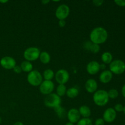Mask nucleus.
I'll list each match as a JSON object with an SVG mask.
<instances>
[{
	"label": "nucleus",
	"mask_w": 125,
	"mask_h": 125,
	"mask_svg": "<svg viewBox=\"0 0 125 125\" xmlns=\"http://www.w3.org/2000/svg\"><path fill=\"white\" fill-rule=\"evenodd\" d=\"M108 33L106 29L103 27H96L92 29L90 34V42L96 45L104 43L107 40Z\"/></svg>",
	"instance_id": "obj_1"
},
{
	"label": "nucleus",
	"mask_w": 125,
	"mask_h": 125,
	"mask_svg": "<svg viewBox=\"0 0 125 125\" xmlns=\"http://www.w3.org/2000/svg\"><path fill=\"white\" fill-rule=\"evenodd\" d=\"M93 100L96 106H105L107 104L109 100L107 92L104 90H96L93 95Z\"/></svg>",
	"instance_id": "obj_2"
},
{
	"label": "nucleus",
	"mask_w": 125,
	"mask_h": 125,
	"mask_svg": "<svg viewBox=\"0 0 125 125\" xmlns=\"http://www.w3.org/2000/svg\"><path fill=\"white\" fill-rule=\"evenodd\" d=\"M61 103H62L61 98L57 94L54 93L47 95L44 100V103L46 107L49 108H53L54 109L61 106Z\"/></svg>",
	"instance_id": "obj_3"
},
{
	"label": "nucleus",
	"mask_w": 125,
	"mask_h": 125,
	"mask_svg": "<svg viewBox=\"0 0 125 125\" xmlns=\"http://www.w3.org/2000/svg\"><path fill=\"white\" fill-rule=\"evenodd\" d=\"M27 81L28 83L32 86H39L43 81V76L39 71L33 70L28 73Z\"/></svg>",
	"instance_id": "obj_4"
},
{
	"label": "nucleus",
	"mask_w": 125,
	"mask_h": 125,
	"mask_svg": "<svg viewBox=\"0 0 125 125\" xmlns=\"http://www.w3.org/2000/svg\"><path fill=\"white\" fill-rule=\"evenodd\" d=\"M40 51L37 47H29L26 49L23 53V57L26 61L29 62H32L37 60L39 58Z\"/></svg>",
	"instance_id": "obj_5"
},
{
	"label": "nucleus",
	"mask_w": 125,
	"mask_h": 125,
	"mask_svg": "<svg viewBox=\"0 0 125 125\" xmlns=\"http://www.w3.org/2000/svg\"><path fill=\"white\" fill-rule=\"evenodd\" d=\"M109 70L112 74H122L125 72V63L120 59L112 61L109 64Z\"/></svg>",
	"instance_id": "obj_6"
},
{
	"label": "nucleus",
	"mask_w": 125,
	"mask_h": 125,
	"mask_svg": "<svg viewBox=\"0 0 125 125\" xmlns=\"http://www.w3.org/2000/svg\"><path fill=\"white\" fill-rule=\"evenodd\" d=\"M39 86L40 93L45 95L52 94L54 89V84L52 81H43Z\"/></svg>",
	"instance_id": "obj_7"
},
{
	"label": "nucleus",
	"mask_w": 125,
	"mask_h": 125,
	"mask_svg": "<svg viewBox=\"0 0 125 125\" xmlns=\"http://www.w3.org/2000/svg\"><path fill=\"white\" fill-rule=\"evenodd\" d=\"M70 7L67 4H61L56 9L55 12L56 17L59 20H65L68 17L70 14Z\"/></svg>",
	"instance_id": "obj_8"
},
{
	"label": "nucleus",
	"mask_w": 125,
	"mask_h": 125,
	"mask_svg": "<svg viewBox=\"0 0 125 125\" xmlns=\"http://www.w3.org/2000/svg\"><path fill=\"white\" fill-rule=\"evenodd\" d=\"M54 76L56 82L59 83V84L65 85L70 79L69 73L64 69L59 70L56 73Z\"/></svg>",
	"instance_id": "obj_9"
},
{
	"label": "nucleus",
	"mask_w": 125,
	"mask_h": 125,
	"mask_svg": "<svg viewBox=\"0 0 125 125\" xmlns=\"http://www.w3.org/2000/svg\"><path fill=\"white\" fill-rule=\"evenodd\" d=\"M0 65L6 70H12L16 66V61L10 56H4L0 60Z\"/></svg>",
	"instance_id": "obj_10"
},
{
	"label": "nucleus",
	"mask_w": 125,
	"mask_h": 125,
	"mask_svg": "<svg viewBox=\"0 0 125 125\" xmlns=\"http://www.w3.org/2000/svg\"><path fill=\"white\" fill-rule=\"evenodd\" d=\"M117 117V112L112 107L106 109L103 113V119L105 122L108 123H112Z\"/></svg>",
	"instance_id": "obj_11"
},
{
	"label": "nucleus",
	"mask_w": 125,
	"mask_h": 125,
	"mask_svg": "<svg viewBox=\"0 0 125 125\" xmlns=\"http://www.w3.org/2000/svg\"><path fill=\"white\" fill-rule=\"evenodd\" d=\"M67 118L69 120V122L73 124L78 123L81 119V115L78 109L75 108L70 109L67 112Z\"/></svg>",
	"instance_id": "obj_12"
},
{
	"label": "nucleus",
	"mask_w": 125,
	"mask_h": 125,
	"mask_svg": "<svg viewBox=\"0 0 125 125\" xmlns=\"http://www.w3.org/2000/svg\"><path fill=\"white\" fill-rule=\"evenodd\" d=\"M100 64L96 61H91L87 65L86 70L90 75H95L97 74L100 72Z\"/></svg>",
	"instance_id": "obj_13"
},
{
	"label": "nucleus",
	"mask_w": 125,
	"mask_h": 125,
	"mask_svg": "<svg viewBox=\"0 0 125 125\" xmlns=\"http://www.w3.org/2000/svg\"><path fill=\"white\" fill-rule=\"evenodd\" d=\"M85 89L87 92L94 94L98 89L97 82L94 79H89L85 82Z\"/></svg>",
	"instance_id": "obj_14"
},
{
	"label": "nucleus",
	"mask_w": 125,
	"mask_h": 125,
	"mask_svg": "<svg viewBox=\"0 0 125 125\" xmlns=\"http://www.w3.org/2000/svg\"><path fill=\"white\" fill-rule=\"evenodd\" d=\"M113 74L110 70H104L100 74L99 79L100 81L103 84H107L109 83L112 79Z\"/></svg>",
	"instance_id": "obj_15"
},
{
	"label": "nucleus",
	"mask_w": 125,
	"mask_h": 125,
	"mask_svg": "<svg viewBox=\"0 0 125 125\" xmlns=\"http://www.w3.org/2000/svg\"><path fill=\"white\" fill-rule=\"evenodd\" d=\"M84 48L94 54H96L100 51V46L99 45L93 43L91 42H87L84 44Z\"/></svg>",
	"instance_id": "obj_16"
},
{
	"label": "nucleus",
	"mask_w": 125,
	"mask_h": 125,
	"mask_svg": "<svg viewBox=\"0 0 125 125\" xmlns=\"http://www.w3.org/2000/svg\"><path fill=\"white\" fill-rule=\"evenodd\" d=\"M78 111H79L81 116H82L83 118H89L92 114L91 109H90V107L85 105L81 106Z\"/></svg>",
	"instance_id": "obj_17"
},
{
	"label": "nucleus",
	"mask_w": 125,
	"mask_h": 125,
	"mask_svg": "<svg viewBox=\"0 0 125 125\" xmlns=\"http://www.w3.org/2000/svg\"><path fill=\"white\" fill-rule=\"evenodd\" d=\"M39 59L40 62L43 64H47L51 61V56L50 54L46 51H43L40 52V56H39Z\"/></svg>",
	"instance_id": "obj_18"
},
{
	"label": "nucleus",
	"mask_w": 125,
	"mask_h": 125,
	"mask_svg": "<svg viewBox=\"0 0 125 125\" xmlns=\"http://www.w3.org/2000/svg\"><path fill=\"white\" fill-rule=\"evenodd\" d=\"M20 67L22 70V72L29 73V72L33 70L32 64L31 63V62H29V61H24L23 62H22L21 63Z\"/></svg>",
	"instance_id": "obj_19"
},
{
	"label": "nucleus",
	"mask_w": 125,
	"mask_h": 125,
	"mask_svg": "<svg viewBox=\"0 0 125 125\" xmlns=\"http://www.w3.org/2000/svg\"><path fill=\"white\" fill-rule=\"evenodd\" d=\"M101 58L104 64H110L112 62L113 56L110 52H104L102 54Z\"/></svg>",
	"instance_id": "obj_20"
},
{
	"label": "nucleus",
	"mask_w": 125,
	"mask_h": 125,
	"mask_svg": "<svg viewBox=\"0 0 125 125\" xmlns=\"http://www.w3.org/2000/svg\"><path fill=\"white\" fill-rule=\"evenodd\" d=\"M66 95L69 98H74L79 95V90L76 87H70L67 90Z\"/></svg>",
	"instance_id": "obj_21"
},
{
	"label": "nucleus",
	"mask_w": 125,
	"mask_h": 125,
	"mask_svg": "<svg viewBox=\"0 0 125 125\" xmlns=\"http://www.w3.org/2000/svg\"><path fill=\"white\" fill-rule=\"evenodd\" d=\"M55 74L51 69H46L43 73V77L45 81H51L54 76Z\"/></svg>",
	"instance_id": "obj_22"
},
{
	"label": "nucleus",
	"mask_w": 125,
	"mask_h": 125,
	"mask_svg": "<svg viewBox=\"0 0 125 125\" xmlns=\"http://www.w3.org/2000/svg\"><path fill=\"white\" fill-rule=\"evenodd\" d=\"M67 90V89L65 85H63V84H59L58 86L57 87V89H56V94L59 96H60V97L63 96L65 95H66Z\"/></svg>",
	"instance_id": "obj_23"
},
{
	"label": "nucleus",
	"mask_w": 125,
	"mask_h": 125,
	"mask_svg": "<svg viewBox=\"0 0 125 125\" xmlns=\"http://www.w3.org/2000/svg\"><path fill=\"white\" fill-rule=\"evenodd\" d=\"M77 125H93L92 121L89 118H83L77 123Z\"/></svg>",
	"instance_id": "obj_24"
},
{
	"label": "nucleus",
	"mask_w": 125,
	"mask_h": 125,
	"mask_svg": "<svg viewBox=\"0 0 125 125\" xmlns=\"http://www.w3.org/2000/svg\"><path fill=\"white\" fill-rule=\"evenodd\" d=\"M107 94H108L109 98L111 99H115L118 96V90L115 89H112L109 90V91L107 92Z\"/></svg>",
	"instance_id": "obj_25"
},
{
	"label": "nucleus",
	"mask_w": 125,
	"mask_h": 125,
	"mask_svg": "<svg viewBox=\"0 0 125 125\" xmlns=\"http://www.w3.org/2000/svg\"><path fill=\"white\" fill-rule=\"evenodd\" d=\"M55 111L57 112V114L60 118H62V117L64 116V113H65V110L63 109V108H62V107L59 106V107H57V108L55 109Z\"/></svg>",
	"instance_id": "obj_26"
},
{
	"label": "nucleus",
	"mask_w": 125,
	"mask_h": 125,
	"mask_svg": "<svg viewBox=\"0 0 125 125\" xmlns=\"http://www.w3.org/2000/svg\"><path fill=\"white\" fill-rule=\"evenodd\" d=\"M114 110L116 112H122L123 111V109H124V106L121 104H117L115 105L114 106Z\"/></svg>",
	"instance_id": "obj_27"
},
{
	"label": "nucleus",
	"mask_w": 125,
	"mask_h": 125,
	"mask_svg": "<svg viewBox=\"0 0 125 125\" xmlns=\"http://www.w3.org/2000/svg\"><path fill=\"white\" fill-rule=\"evenodd\" d=\"M114 2L118 6L120 7H125V0H115Z\"/></svg>",
	"instance_id": "obj_28"
},
{
	"label": "nucleus",
	"mask_w": 125,
	"mask_h": 125,
	"mask_svg": "<svg viewBox=\"0 0 125 125\" xmlns=\"http://www.w3.org/2000/svg\"><path fill=\"white\" fill-rule=\"evenodd\" d=\"M105 122L101 118H97L95 122V125H104Z\"/></svg>",
	"instance_id": "obj_29"
},
{
	"label": "nucleus",
	"mask_w": 125,
	"mask_h": 125,
	"mask_svg": "<svg viewBox=\"0 0 125 125\" xmlns=\"http://www.w3.org/2000/svg\"><path fill=\"white\" fill-rule=\"evenodd\" d=\"M93 4H94V6H97V7H99V6H102V4H103L104 1L103 0H94V1H92Z\"/></svg>",
	"instance_id": "obj_30"
},
{
	"label": "nucleus",
	"mask_w": 125,
	"mask_h": 125,
	"mask_svg": "<svg viewBox=\"0 0 125 125\" xmlns=\"http://www.w3.org/2000/svg\"><path fill=\"white\" fill-rule=\"evenodd\" d=\"M13 72L15 73H17V74H20V73H21L22 72V70L21 68V67L20 66L18 65H16L15 67L13 68Z\"/></svg>",
	"instance_id": "obj_31"
},
{
	"label": "nucleus",
	"mask_w": 125,
	"mask_h": 125,
	"mask_svg": "<svg viewBox=\"0 0 125 125\" xmlns=\"http://www.w3.org/2000/svg\"><path fill=\"white\" fill-rule=\"evenodd\" d=\"M59 26L61 28H63V27L65 26L66 24V21L65 20H61L59 21Z\"/></svg>",
	"instance_id": "obj_32"
},
{
	"label": "nucleus",
	"mask_w": 125,
	"mask_h": 125,
	"mask_svg": "<svg viewBox=\"0 0 125 125\" xmlns=\"http://www.w3.org/2000/svg\"><path fill=\"white\" fill-rule=\"evenodd\" d=\"M122 95L125 98V84L123 86L122 89Z\"/></svg>",
	"instance_id": "obj_33"
},
{
	"label": "nucleus",
	"mask_w": 125,
	"mask_h": 125,
	"mask_svg": "<svg viewBox=\"0 0 125 125\" xmlns=\"http://www.w3.org/2000/svg\"><path fill=\"white\" fill-rule=\"evenodd\" d=\"M50 0H43V1H42V3L44 5H46V4L49 3V2H50Z\"/></svg>",
	"instance_id": "obj_34"
},
{
	"label": "nucleus",
	"mask_w": 125,
	"mask_h": 125,
	"mask_svg": "<svg viewBox=\"0 0 125 125\" xmlns=\"http://www.w3.org/2000/svg\"><path fill=\"white\" fill-rule=\"evenodd\" d=\"M13 125H24L23 123L21 122H17L13 124Z\"/></svg>",
	"instance_id": "obj_35"
},
{
	"label": "nucleus",
	"mask_w": 125,
	"mask_h": 125,
	"mask_svg": "<svg viewBox=\"0 0 125 125\" xmlns=\"http://www.w3.org/2000/svg\"><path fill=\"white\" fill-rule=\"evenodd\" d=\"M9 1H7V0H0V3L1 4H5V3H7V2H8Z\"/></svg>",
	"instance_id": "obj_36"
},
{
	"label": "nucleus",
	"mask_w": 125,
	"mask_h": 125,
	"mask_svg": "<svg viewBox=\"0 0 125 125\" xmlns=\"http://www.w3.org/2000/svg\"><path fill=\"white\" fill-rule=\"evenodd\" d=\"M65 125H74V124L70 123V122H67V123L65 124Z\"/></svg>",
	"instance_id": "obj_37"
},
{
	"label": "nucleus",
	"mask_w": 125,
	"mask_h": 125,
	"mask_svg": "<svg viewBox=\"0 0 125 125\" xmlns=\"http://www.w3.org/2000/svg\"><path fill=\"white\" fill-rule=\"evenodd\" d=\"M1 122H2V118H1V117H0V124L1 123Z\"/></svg>",
	"instance_id": "obj_38"
},
{
	"label": "nucleus",
	"mask_w": 125,
	"mask_h": 125,
	"mask_svg": "<svg viewBox=\"0 0 125 125\" xmlns=\"http://www.w3.org/2000/svg\"><path fill=\"white\" fill-rule=\"evenodd\" d=\"M123 112H124L125 114V106H124V109H123Z\"/></svg>",
	"instance_id": "obj_39"
}]
</instances>
